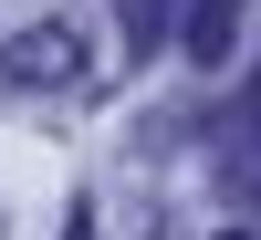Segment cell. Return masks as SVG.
<instances>
[{"instance_id":"1","label":"cell","mask_w":261,"mask_h":240,"mask_svg":"<svg viewBox=\"0 0 261 240\" xmlns=\"http://www.w3.org/2000/svg\"><path fill=\"white\" fill-rule=\"evenodd\" d=\"M0 73H11V84H73L84 52H73V32H53V21H42V32H21L11 52H0Z\"/></svg>"},{"instance_id":"2","label":"cell","mask_w":261,"mask_h":240,"mask_svg":"<svg viewBox=\"0 0 261 240\" xmlns=\"http://www.w3.org/2000/svg\"><path fill=\"white\" fill-rule=\"evenodd\" d=\"M220 136H230V146H220V188H230V199L251 209V199H261V94H251L241 115L220 125Z\"/></svg>"},{"instance_id":"3","label":"cell","mask_w":261,"mask_h":240,"mask_svg":"<svg viewBox=\"0 0 261 240\" xmlns=\"http://www.w3.org/2000/svg\"><path fill=\"white\" fill-rule=\"evenodd\" d=\"M178 11H188V0H125V32H136V42H167Z\"/></svg>"},{"instance_id":"4","label":"cell","mask_w":261,"mask_h":240,"mask_svg":"<svg viewBox=\"0 0 261 240\" xmlns=\"http://www.w3.org/2000/svg\"><path fill=\"white\" fill-rule=\"evenodd\" d=\"M63 240H94V230H63Z\"/></svg>"},{"instance_id":"5","label":"cell","mask_w":261,"mask_h":240,"mask_svg":"<svg viewBox=\"0 0 261 240\" xmlns=\"http://www.w3.org/2000/svg\"><path fill=\"white\" fill-rule=\"evenodd\" d=\"M230 240H251V230H230Z\"/></svg>"}]
</instances>
